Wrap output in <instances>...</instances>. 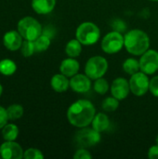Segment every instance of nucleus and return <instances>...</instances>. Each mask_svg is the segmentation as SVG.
<instances>
[{"label": "nucleus", "instance_id": "nucleus-1", "mask_svg": "<svg viewBox=\"0 0 158 159\" xmlns=\"http://www.w3.org/2000/svg\"><path fill=\"white\" fill-rule=\"evenodd\" d=\"M95 113V107L92 102L88 100H78L69 107L67 118L73 126L85 128L92 123Z\"/></svg>", "mask_w": 158, "mask_h": 159}, {"label": "nucleus", "instance_id": "nucleus-2", "mask_svg": "<svg viewBox=\"0 0 158 159\" xmlns=\"http://www.w3.org/2000/svg\"><path fill=\"white\" fill-rule=\"evenodd\" d=\"M124 46L129 53L137 56L142 55L150 47V38L145 32L134 29L125 34Z\"/></svg>", "mask_w": 158, "mask_h": 159}, {"label": "nucleus", "instance_id": "nucleus-3", "mask_svg": "<svg viewBox=\"0 0 158 159\" xmlns=\"http://www.w3.org/2000/svg\"><path fill=\"white\" fill-rule=\"evenodd\" d=\"M76 39L85 46H89L95 44L101 35V31L99 27L90 21H86L81 23L76 29Z\"/></svg>", "mask_w": 158, "mask_h": 159}, {"label": "nucleus", "instance_id": "nucleus-4", "mask_svg": "<svg viewBox=\"0 0 158 159\" xmlns=\"http://www.w3.org/2000/svg\"><path fill=\"white\" fill-rule=\"evenodd\" d=\"M18 31L26 40L34 41L42 34L41 24L33 17H24L18 22Z\"/></svg>", "mask_w": 158, "mask_h": 159}, {"label": "nucleus", "instance_id": "nucleus-5", "mask_svg": "<svg viewBox=\"0 0 158 159\" xmlns=\"http://www.w3.org/2000/svg\"><path fill=\"white\" fill-rule=\"evenodd\" d=\"M108 69L107 60L102 56H94L90 58L85 66L86 75L93 80L102 77Z\"/></svg>", "mask_w": 158, "mask_h": 159}, {"label": "nucleus", "instance_id": "nucleus-6", "mask_svg": "<svg viewBox=\"0 0 158 159\" xmlns=\"http://www.w3.org/2000/svg\"><path fill=\"white\" fill-rule=\"evenodd\" d=\"M101 141V132H98L93 128H82L74 135V142L80 148H88L98 144Z\"/></svg>", "mask_w": 158, "mask_h": 159}, {"label": "nucleus", "instance_id": "nucleus-7", "mask_svg": "<svg viewBox=\"0 0 158 159\" xmlns=\"http://www.w3.org/2000/svg\"><path fill=\"white\" fill-rule=\"evenodd\" d=\"M124 46V36L116 31L108 33L102 41V48L105 53L114 54L122 49Z\"/></svg>", "mask_w": 158, "mask_h": 159}, {"label": "nucleus", "instance_id": "nucleus-8", "mask_svg": "<svg viewBox=\"0 0 158 159\" xmlns=\"http://www.w3.org/2000/svg\"><path fill=\"white\" fill-rule=\"evenodd\" d=\"M150 80L146 74L138 72L131 75L129 79L130 91L136 96H142L149 90Z\"/></svg>", "mask_w": 158, "mask_h": 159}, {"label": "nucleus", "instance_id": "nucleus-9", "mask_svg": "<svg viewBox=\"0 0 158 159\" xmlns=\"http://www.w3.org/2000/svg\"><path fill=\"white\" fill-rule=\"evenodd\" d=\"M141 71L146 75H153L158 70V52L154 49L145 51L140 59Z\"/></svg>", "mask_w": 158, "mask_h": 159}, {"label": "nucleus", "instance_id": "nucleus-10", "mask_svg": "<svg viewBox=\"0 0 158 159\" xmlns=\"http://www.w3.org/2000/svg\"><path fill=\"white\" fill-rule=\"evenodd\" d=\"M23 150L14 141H7L0 146V157L4 159H20L23 157Z\"/></svg>", "mask_w": 158, "mask_h": 159}, {"label": "nucleus", "instance_id": "nucleus-11", "mask_svg": "<svg viewBox=\"0 0 158 159\" xmlns=\"http://www.w3.org/2000/svg\"><path fill=\"white\" fill-rule=\"evenodd\" d=\"M129 82H128V80L123 77H118L115 79L111 86L112 95L119 101L126 99L129 93Z\"/></svg>", "mask_w": 158, "mask_h": 159}, {"label": "nucleus", "instance_id": "nucleus-12", "mask_svg": "<svg viewBox=\"0 0 158 159\" xmlns=\"http://www.w3.org/2000/svg\"><path fill=\"white\" fill-rule=\"evenodd\" d=\"M90 78L87 75L76 74L72 76L70 80V87L71 89L78 93H85L88 92L91 88Z\"/></svg>", "mask_w": 158, "mask_h": 159}, {"label": "nucleus", "instance_id": "nucleus-13", "mask_svg": "<svg viewBox=\"0 0 158 159\" xmlns=\"http://www.w3.org/2000/svg\"><path fill=\"white\" fill-rule=\"evenodd\" d=\"M22 36L19 31H9L6 33L3 37V43L5 47L12 51L18 50L22 45Z\"/></svg>", "mask_w": 158, "mask_h": 159}, {"label": "nucleus", "instance_id": "nucleus-14", "mask_svg": "<svg viewBox=\"0 0 158 159\" xmlns=\"http://www.w3.org/2000/svg\"><path fill=\"white\" fill-rule=\"evenodd\" d=\"M60 71L67 77H72L79 71V63L74 58H68L62 61L60 66Z\"/></svg>", "mask_w": 158, "mask_h": 159}, {"label": "nucleus", "instance_id": "nucleus-15", "mask_svg": "<svg viewBox=\"0 0 158 159\" xmlns=\"http://www.w3.org/2000/svg\"><path fill=\"white\" fill-rule=\"evenodd\" d=\"M56 5V0H33L32 7L38 14H47L51 12Z\"/></svg>", "mask_w": 158, "mask_h": 159}, {"label": "nucleus", "instance_id": "nucleus-16", "mask_svg": "<svg viewBox=\"0 0 158 159\" xmlns=\"http://www.w3.org/2000/svg\"><path fill=\"white\" fill-rule=\"evenodd\" d=\"M52 89L57 92H64L70 87V81L67 76L62 74H57L52 76L50 81Z\"/></svg>", "mask_w": 158, "mask_h": 159}, {"label": "nucleus", "instance_id": "nucleus-17", "mask_svg": "<svg viewBox=\"0 0 158 159\" xmlns=\"http://www.w3.org/2000/svg\"><path fill=\"white\" fill-rule=\"evenodd\" d=\"M91 124H92V128L95 130H97L98 132H103L106 129H108L110 126V120L106 115L102 113H99L98 115H95Z\"/></svg>", "mask_w": 158, "mask_h": 159}, {"label": "nucleus", "instance_id": "nucleus-18", "mask_svg": "<svg viewBox=\"0 0 158 159\" xmlns=\"http://www.w3.org/2000/svg\"><path fill=\"white\" fill-rule=\"evenodd\" d=\"M81 51H82V44L77 39L70 40L65 47V52L71 58L78 57Z\"/></svg>", "mask_w": 158, "mask_h": 159}, {"label": "nucleus", "instance_id": "nucleus-19", "mask_svg": "<svg viewBox=\"0 0 158 159\" xmlns=\"http://www.w3.org/2000/svg\"><path fill=\"white\" fill-rule=\"evenodd\" d=\"M2 135L6 141H15L19 135V128L14 124L5 125L2 129Z\"/></svg>", "mask_w": 158, "mask_h": 159}, {"label": "nucleus", "instance_id": "nucleus-20", "mask_svg": "<svg viewBox=\"0 0 158 159\" xmlns=\"http://www.w3.org/2000/svg\"><path fill=\"white\" fill-rule=\"evenodd\" d=\"M34 43L35 52H42L47 50L50 46V37L42 34L34 41Z\"/></svg>", "mask_w": 158, "mask_h": 159}, {"label": "nucleus", "instance_id": "nucleus-21", "mask_svg": "<svg viewBox=\"0 0 158 159\" xmlns=\"http://www.w3.org/2000/svg\"><path fill=\"white\" fill-rule=\"evenodd\" d=\"M17 70L15 62L9 59H5L0 61V73L4 75H11Z\"/></svg>", "mask_w": 158, "mask_h": 159}, {"label": "nucleus", "instance_id": "nucleus-22", "mask_svg": "<svg viewBox=\"0 0 158 159\" xmlns=\"http://www.w3.org/2000/svg\"><path fill=\"white\" fill-rule=\"evenodd\" d=\"M123 69H124L125 73L132 75L138 73L139 70H141L140 61H138L137 60H135L133 58L127 59L123 63Z\"/></svg>", "mask_w": 158, "mask_h": 159}, {"label": "nucleus", "instance_id": "nucleus-23", "mask_svg": "<svg viewBox=\"0 0 158 159\" xmlns=\"http://www.w3.org/2000/svg\"><path fill=\"white\" fill-rule=\"evenodd\" d=\"M7 113L8 119L10 120H16L22 116L23 115V108L20 104H12L7 108Z\"/></svg>", "mask_w": 158, "mask_h": 159}, {"label": "nucleus", "instance_id": "nucleus-24", "mask_svg": "<svg viewBox=\"0 0 158 159\" xmlns=\"http://www.w3.org/2000/svg\"><path fill=\"white\" fill-rule=\"evenodd\" d=\"M119 105V100L113 97H108L102 102V109L106 112H114Z\"/></svg>", "mask_w": 158, "mask_h": 159}, {"label": "nucleus", "instance_id": "nucleus-25", "mask_svg": "<svg viewBox=\"0 0 158 159\" xmlns=\"http://www.w3.org/2000/svg\"><path fill=\"white\" fill-rule=\"evenodd\" d=\"M21 49V53L24 57H30L32 56L34 52H35V48H34V41L31 40H24L22 42V45L20 47Z\"/></svg>", "mask_w": 158, "mask_h": 159}, {"label": "nucleus", "instance_id": "nucleus-26", "mask_svg": "<svg viewBox=\"0 0 158 159\" xmlns=\"http://www.w3.org/2000/svg\"><path fill=\"white\" fill-rule=\"evenodd\" d=\"M109 89V84L104 78H98L94 83V90L99 94H105Z\"/></svg>", "mask_w": 158, "mask_h": 159}, {"label": "nucleus", "instance_id": "nucleus-27", "mask_svg": "<svg viewBox=\"0 0 158 159\" xmlns=\"http://www.w3.org/2000/svg\"><path fill=\"white\" fill-rule=\"evenodd\" d=\"M23 158L25 159H43L44 156L42 152L35 148H30L26 150L23 154Z\"/></svg>", "mask_w": 158, "mask_h": 159}, {"label": "nucleus", "instance_id": "nucleus-28", "mask_svg": "<svg viewBox=\"0 0 158 159\" xmlns=\"http://www.w3.org/2000/svg\"><path fill=\"white\" fill-rule=\"evenodd\" d=\"M91 157H92V156L90 155V153L88 150H86L85 148H80L74 155V159H90Z\"/></svg>", "mask_w": 158, "mask_h": 159}, {"label": "nucleus", "instance_id": "nucleus-29", "mask_svg": "<svg viewBox=\"0 0 158 159\" xmlns=\"http://www.w3.org/2000/svg\"><path fill=\"white\" fill-rule=\"evenodd\" d=\"M149 90L151 91V93H152L154 96L158 97V75L153 77V78L150 80Z\"/></svg>", "mask_w": 158, "mask_h": 159}, {"label": "nucleus", "instance_id": "nucleus-30", "mask_svg": "<svg viewBox=\"0 0 158 159\" xmlns=\"http://www.w3.org/2000/svg\"><path fill=\"white\" fill-rule=\"evenodd\" d=\"M7 120H8V116H7V109L0 106V129H3L4 126L7 125Z\"/></svg>", "mask_w": 158, "mask_h": 159}, {"label": "nucleus", "instance_id": "nucleus-31", "mask_svg": "<svg viewBox=\"0 0 158 159\" xmlns=\"http://www.w3.org/2000/svg\"><path fill=\"white\" fill-rule=\"evenodd\" d=\"M148 157L151 159H158V145L152 146L148 151Z\"/></svg>", "mask_w": 158, "mask_h": 159}, {"label": "nucleus", "instance_id": "nucleus-32", "mask_svg": "<svg viewBox=\"0 0 158 159\" xmlns=\"http://www.w3.org/2000/svg\"><path fill=\"white\" fill-rule=\"evenodd\" d=\"M2 90H3V89H2V86L0 85V96H1V94H2Z\"/></svg>", "mask_w": 158, "mask_h": 159}, {"label": "nucleus", "instance_id": "nucleus-33", "mask_svg": "<svg viewBox=\"0 0 158 159\" xmlns=\"http://www.w3.org/2000/svg\"><path fill=\"white\" fill-rule=\"evenodd\" d=\"M156 144L158 145V135H157V137H156Z\"/></svg>", "mask_w": 158, "mask_h": 159}, {"label": "nucleus", "instance_id": "nucleus-34", "mask_svg": "<svg viewBox=\"0 0 158 159\" xmlns=\"http://www.w3.org/2000/svg\"><path fill=\"white\" fill-rule=\"evenodd\" d=\"M151 1H158V0H151Z\"/></svg>", "mask_w": 158, "mask_h": 159}, {"label": "nucleus", "instance_id": "nucleus-35", "mask_svg": "<svg viewBox=\"0 0 158 159\" xmlns=\"http://www.w3.org/2000/svg\"></svg>", "mask_w": 158, "mask_h": 159}]
</instances>
